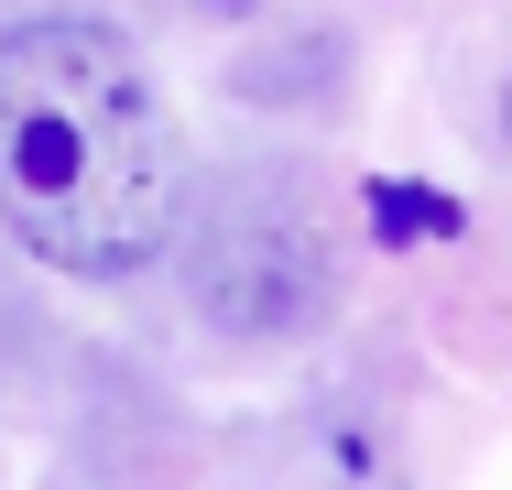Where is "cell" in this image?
Wrapping results in <instances>:
<instances>
[{
  "label": "cell",
  "instance_id": "obj_1",
  "mask_svg": "<svg viewBox=\"0 0 512 490\" xmlns=\"http://www.w3.org/2000/svg\"><path fill=\"white\" fill-rule=\"evenodd\" d=\"M0 229L77 284H131L186 240V142L120 22L0 33Z\"/></svg>",
  "mask_w": 512,
  "mask_h": 490
},
{
  "label": "cell",
  "instance_id": "obj_2",
  "mask_svg": "<svg viewBox=\"0 0 512 490\" xmlns=\"http://www.w3.org/2000/svg\"><path fill=\"white\" fill-rule=\"evenodd\" d=\"M186 284H197L207 327L229 338H306L338 305V262H327V207L306 175L251 164L186 218Z\"/></svg>",
  "mask_w": 512,
  "mask_h": 490
},
{
  "label": "cell",
  "instance_id": "obj_3",
  "mask_svg": "<svg viewBox=\"0 0 512 490\" xmlns=\"http://www.w3.org/2000/svg\"><path fill=\"white\" fill-rule=\"evenodd\" d=\"M371 207H382V229H393V240H414V229H458V207H447V196H414V186H371Z\"/></svg>",
  "mask_w": 512,
  "mask_h": 490
}]
</instances>
